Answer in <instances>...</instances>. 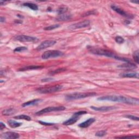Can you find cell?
<instances>
[{"instance_id": "6", "label": "cell", "mask_w": 139, "mask_h": 139, "mask_svg": "<svg viewBox=\"0 0 139 139\" xmlns=\"http://www.w3.org/2000/svg\"><path fill=\"white\" fill-rule=\"evenodd\" d=\"M66 109V108L63 106H59V107H50L41 110L39 112H37L36 114V115H41L44 114H46L48 113H50L52 112H59V111H62Z\"/></svg>"}, {"instance_id": "5", "label": "cell", "mask_w": 139, "mask_h": 139, "mask_svg": "<svg viewBox=\"0 0 139 139\" xmlns=\"http://www.w3.org/2000/svg\"><path fill=\"white\" fill-rule=\"evenodd\" d=\"M64 53L58 50H48L44 52V53L41 55V58L43 59H47L50 58H57L62 56Z\"/></svg>"}, {"instance_id": "4", "label": "cell", "mask_w": 139, "mask_h": 139, "mask_svg": "<svg viewBox=\"0 0 139 139\" xmlns=\"http://www.w3.org/2000/svg\"><path fill=\"white\" fill-rule=\"evenodd\" d=\"M62 86L61 85H56L52 86L40 88L37 89V91L41 93H50L52 92H58L61 90Z\"/></svg>"}, {"instance_id": "7", "label": "cell", "mask_w": 139, "mask_h": 139, "mask_svg": "<svg viewBox=\"0 0 139 139\" xmlns=\"http://www.w3.org/2000/svg\"><path fill=\"white\" fill-rule=\"evenodd\" d=\"M15 39L19 41L20 42H33L36 43L39 41L37 38L25 36V35H20L15 37Z\"/></svg>"}, {"instance_id": "21", "label": "cell", "mask_w": 139, "mask_h": 139, "mask_svg": "<svg viewBox=\"0 0 139 139\" xmlns=\"http://www.w3.org/2000/svg\"><path fill=\"white\" fill-rule=\"evenodd\" d=\"M23 6L27 7L30 9L33 10H38V7L37 5L34 4L33 3H25L23 4Z\"/></svg>"}, {"instance_id": "37", "label": "cell", "mask_w": 139, "mask_h": 139, "mask_svg": "<svg viewBox=\"0 0 139 139\" xmlns=\"http://www.w3.org/2000/svg\"><path fill=\"white\" fill-rule=\"evenodd\" d=\"M5 128H6L5 124H3L2 122H1V123H0V129L2 130Z\"/></svg>"}, {"instance_id": "39", "label": "cell", "mask_w": 139, "mask_h": 139, "mask_svg": "<svg viewBox=\"0 0 139 139\" xmlns=\"http://www.w3.org/2000/svg\"><path fill=\"white\" fill-rule=\"evenodd\" d=\"M130 2H132V3H136V4H138V1H130Z\"/></svg>"}, {"instance_id": "34", "label": "cell", "mask_w": 139, "mask_h": 139, "mask_svg": "<svg viewBox=\"0 0 139 139\" xmlns=\"http://www.w3.org/2000/svg\"><path fill=\"white\" fill-rule=\"evenodd\" d=\"M39 122L42 125H44V126H52V125H54V123H48V122H43L41 121H39Z\"/></svg>"}, {"instance_id": "25", "label": "cell", "mask_w": 139, "mask_h": 139, "mask_svg": "<svg viewBox=\"0 0 139 139\" xmlns=\"http://www.w3.org/2000/svg\"><path fill=\"white\" fill-rule=\"evenodd\" d=\"M133 59L135 60V62H136V64H138L139 62V57H138V51L137 50L136 51H135L133 53Z\"/></svg>"}, {"instance_id": "32", "label": "cell", "mask_w": 139, "mask_h": 139, "mask_svg": "<svg viewBox=\"0 0 139 139\" xmlns=\"http://www.w3.org/2000/svg\"><path fill=\"white\" fill-rule=\"evenodd\" d=\"M96 13V10H91V11H89L84 13V14L83 16H88L89 15H93V14H95Z\"/></svg>"}, {"instance_id": "23", "label": "cell", "mask_w": 139, "mask_h": 139, "mask_svg": "<svg viewBox=\"0 0 139 139\" xmlns=\"http://www.w3.org/2000/svg\"><path fill=\"white\" fill-rule=\"evenodd\" d=\"M14 119H17V120H25L27 121H30L31 120V118L29 116L26 115H18L15 116Z\"/></svg>"}, {"instance_id": "14", "label": "cell", "mask_w": 139, "mask_h": 139, "mask_svg": "<svg viewBox=\"0 0 139 139\" xmlns=\"http://www.w3.org/2000/svg\"><path fill=\"white\" fill-rule=\"evenodd\" d=\"M95 121V119L94 118H90V119H88V120H86L84 122H83L81 123V124H79V127L83 128H87L89 127L91 124H92Z\"/></svg>"}, {"instance_id": "27", "label": "cell", "mask_w": 139, "mask_h": 139, "mask_svg": "<svg viewBox=\"0 0 139 139\" xmlns=\"http://www.w3.org/2000/svg\"><path fill=\"white\" fill-rule=\"evenodd\" d=\"M67 10H68V8L66 7H61L60 9H59L58 11V14L60 15V14H62L67 13Z\"/></svg>"}, {"instance_id": "9", "label": "cell", "mask_w": 139, "mask_h": 139, "mask_svg": "<svg viewBox=\"0 0 139 139\" xmlns=\"http://www.w3.org/2000/svg\"><path fill=\"white\" fill-rule=\"evenodd\" d=\"M56 43V41L53 40H45L43 42L41 43L39 46H38L36 49L38 51L43 50L45 48L51 47Z\"/></svg>"}, {"instance_id": "15", "label": "cell", "mask_w": 139, "mask_h": 139, "mask_svg": "<svg viewBox=\"0 0 139 139\" xmlns=\"http://www.w3.org/2000/svg\"><path fill=\"white\" fill-rule=\"evenodd\" d=\"M43 66H38V65H29L27 66H25L19 69V71H25L28 70H37L43 68Z\"/></svg>"}, {"instance_id": "11", "label": "cell", "mask_w": 139, "mask_h": 139, "mask_svg": "<svg viewBox=\"0 0 139 139\" xmlns=\"http://www.w3.org/2000/svg\"><path fill=\"white\" fill-rule=\"evenodd\" d=\"M111 8H112V9L114 10L115 12H116L117 13L122 16L126 17L127 18H133V15L128 14V13H127L126 12H124L123 10L119 7H117L115 5H112L111 6Z\"/></svg>"}, {"instance_id": "35", "label": "cell", "mask_w": 139, "mask_h": 139, "mask_svg": "<svg viewBox=\"0 0 139 139\" xmlns=\"http://www.w3.org/2000/svg\"><path fill=\"white\" fill-rule=\"evenodd\" d=\"M116 138H138V136H126L116 137Z\"/></svg>"}, {"instance_id": "1", "label": "cell", "mask_w": 139, "mask_h": 139, "mask_svg": "<svg viewBox=\"0 0 139 139\" xmlns=\"http://www.w3.org/2000/svg\"><path fill=\"white\" fill-rule=\"evenodd\" d=\"M89 51L92 54H94L98 55H102V56H105L107 57L112 58L115 59L116 60H121L122 61H124L126 62H130L131 61L128 59L127 58H125L123 57H121L115 54L113 52H110L108 50L102 49V48H94V47H90L89 48Z\"/></svg>"}, {"instance_id": "36", "label": "cell", "mask_w": 139, "mask_h": 139, "mask_svg": "<svg viewBox=\"0 0 139 139\" xmlns=\"http://www.w3.org/2000/svg\"><path fill=\"white\" fill-rule=\"evenodd\" d=\"M53 79L52 78H44V79H43L42 80H41V81L42 82H50V81H53Z\"/></svg>"}, {"instance_id": "16", "label": "cell", "mask_w": 139, "mask_h": 139, "mask_svg": "<svg viewBox=\"0 0 139 139\" xmlns=\"http://www.w3.org/2000/svg\"><path fill=\"white\" fill-rule=\"evenodd\" d=\"M59 16L57 19V21H67V20H68L70 19H71V15L70 14H67V13H64V14H60V15H59Z\"/></svg>"}, {"instance_id": "17", "label": "cell", "mask_w": 139, "mask_h": 139, "mask_svg": "<svg viewBox=\"0 0 139 139\" xmlns=\"http://www.w3.org/2000/svg\"><path fill=\"white\" fill-rule=\"evenodd\" d=\"M120 77L123 78H138V73L133 72V73H125V74H120Z\"/></svg>"}, {"instance_id": "22", "label": "cell", "mask_w": 139, "mask_h": 139, "mask_svg": "<svg viewBox=\"0 0 139 139\" xmlns=\"http://www.w3.org/2000/svg\"><path fill=\"white\" fill-rule=\"evenodd\" d=\"M15 112V110L14 109L9 108V109H7L3 110L2 112V114L3 115L9 116V115H11L14 113Z\"/></svg>"}, {"instance_id": "33", "label": "cell", "mask_w": 139, "mask_h": 139, "mask_svg": "<svg viewBox=\"0 0 139 139\" xmlns=\"http://www.w3.org/2000/svg\"><path fill=\"white\" fill-rule=\"evenodd\" d=\"M86 114H87V112H85V111H80V112L75 113L74 114V115H77V116H80L82 115Z\"/></svg>"}, {"instance_id": "13", "label": "cell", "mask_w": 139, "mask_h": 139, "mask_svg": "<svg viewBox=\"0 0 139 139\" xmlns=\"http://www.w3.org/2000/svg\"><path fill=\"white\" fill-rule=\"evenodd\" d=\"M79 116L73 115L72 117H71L70 119L64 122L63 124L65 125V126H70V125H72L73 124H74L79 120Z\"/></svg>"}, {"instance_id": "2", "label": "cell", "mask_w": 139, "mask_h": 139, "mask_svg": "<svg viewBox=\"0 0 139 139\" xmlns=\"http://www.w3.org/2000/svg\"><path fill=\"white\" fill-rule=\"evenodd\" d=\"M98 100H107L116 102L124 103L129 105H133L135 102V99L133 97H127L123 96H105L98 97Z\"/></svg>"}, {"instance_id": "12", "label": "cell", "mask_w": 139, "mask_h": 139, "mask_svg": "<svg viewBox=\"0 0 139 139\" xmlns=\"http://www.w3.org/2000/svg\"><path fill=\"white\" fill-rule=\"evenodd\" d=\"M91 108L95 111L98 112H108V111L113 110L114 109H116V107H91Z\"/></svg>"}, {"instance_id": "38", "label": "cell", "mask_w": 139, "mask_h": 139, "mask_svg": "<svg viewBox=\"0 0 139 139\" xmlns=\"http://www.w3.org/2000/svg\"><path fill=\"white\" fill-rule=\"evenodd\" d=\"M5 20H6V19H5V18L4 17L1 16V17H0V21H1V23L4 22L5 21Z\"/></svg>"}, {"instance_id": "18", "label": "cell", "mask_w": 139, "mask_h": 139, "mask_svg": "<svg viewBox=\"0 0 139 139\" xmlns=\"http://www.w3.org/2000/svg\"><path fill=\"white\" fill-rule=\"evenodd\" d=\"M41 101V99H33L32 100H30V101H28L26 103H24L22 104V106L23 107H28V106H34L35 104H37L39 102Z\"/></svg>"}, {"instance_id": "26", "label": "cell", "mask_w": 139, "mask_h": 139, "mask_svg": "<svg viewBox=\"0 0 139 139\" xmlns=\"http://www.w3.org/2000/svg\"><path fill=\"white\" fill-rule=\"evenodd\" d=\"M107 133L106 130H100L96 133L95 135L96 136H98V137H103L104 136H105V135H106Z\"/></svg>"}, {"instance_id": "3", "label": "cell", "mask_w": 139, "mask_h": 139, "mask_svg": "<svg viewBox=\"0 0 139 139\" xmlns=\"http://www.w3.org/2000/svg\"><path fill=\"white\" fill-rule=\"evenodd\" d=\"M97 95L95 92H76L66 96L65 98L67 100H72L85 98L86 97L94 96Z\"/></svg>"}, {"instance_id": "29", "label": "cell", "mask_w": 139, "mask_h": 139, "mask_svg": "<svg viewBox=\"0 0 139 139\" xmlns=\"http://www.w3.org/2000/svg\"><path fill=\"white\" fill-rule=\"evenodd\" d=\"M115 41L118 44H123L124 43V39L122 37H121L120 36H117L115 38Z\"/></svg>"}, {"instance_id": "31", "label": "cell", "mask_w": 139, "mask_h": 139, "mask_svg": "<svg viewBox=\"0 0 139 139\" xmlns=\"http://www.w3.org/2000/svg\"><path fill=\"white\" fill-rule=\"evenodd\" d=\"M125 117H126V118H128V119L133 120L134 121H138V120H139L138 117L135 116H133V115H127L125 116Z\"/></svg>"}, {"instance_id": "30", "label": "cell", "mask_w": 139, "mask_h": 139, "mask_svg": "<svg viewBox=\"0 0 139 139\" xmlns=\"http://www.w3.org/2000/svg\"><path fill=\"white\" fill-rule=\"evenodd\" d=\"M27 50V48L26 47H16L15 49L14 50L15 52H22L26 51Z\"/></svg>"}, {"instance_id": "28", "label": "cell", "mask_w": 139, "mask_h": 139, "mask_svg": "<svg viewBox=\"0 0 139 139\" xmlns=\"http://www.w3.org/2000/svg\"><path fill=\"white\" fill-rule=\"evenodd\" d=\"M59 27H60L59 25H51V26L45 27L44 29L46 30H51L54 29L55 28H57Z\"/></svg>"}, {"instance_id": "20", "label": "cell", "mask_w": 139, "mask_h": 139, "mask_svg": "<svg viewBox=\"0 0 139 139\" xmlns=\"http://www.w3.org/2000/svg\"><path fill=\"white\" fill-rule=\"evenodd\" d=\"M119 67L121 68H130V69H134L136 68L137 66L134 64L132 63L131 62H126L125 64H123L120 65Z\"/></svg>"}, {"instance_id": "24", "label": "cell", "mask_w": 139, "mask_h": 139, "mask_svg": "<svg viewBox=\"0 0 139 139\" xmlns=\"http://www.w3.org/2000/svg\"><path fill=\"white\" fill-rule=\"evenodd\" d=\"M66 70V69L65 68H58L56 70H54V71H52L50 72H49L50 75H55V74H58L59 73H60L62 72H64Z\"/></svg>"}, {"instance_id": "8", "label": "cell", "mask_w": 139, "mask_h": 139, "mask_svg": "<svg viewBox=\"0 0 139 139\" xmlns=\"http://www.w3.org/2000/svg\"><path fill=\"white\" fill-rule=\"evenodd\" d=\"M90 21L84 20V21H82L73 24V25L70 26L68 28L71 30L79 29V28H82L88 27L90 25Z\"/></svg>"}, {"instance_id": "19", "label": "cell", "mask_w": 139, "mask_h": 139, "mask_svg": "<svg viewBox=\"0 0 139 139\" xmlns=\"http://www.w3.org/2000/svg\"><path fill=\"white\" fill-rule=\"evenodd\" d=\"M8 123L9 124V126L12 128H15L17 127H19L22 124V123L17 122H16L15 121H13L12 120H8Z\"/></svg>"}, {"instance_id": "10", "label": "cell", "mask_w": 139, "mask_h": 139, "mask_svg": "<svg viewBox=\"0 0 139 139\" xmlns=\"http://www.w3.org/2000/svg\"><path fill=\"white\" fill-rule=\"evenodd\" d=\"M20 137V135L18 133L13 131H8L1 135V138L5 139H15Z\"/></svg>"}]
</instances>
